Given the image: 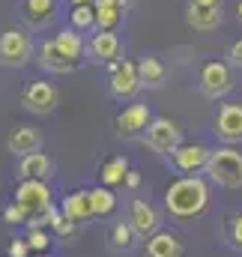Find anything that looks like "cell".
I'll list each match as a JSON object with an SVG mask.
<instances>
[{
  "label": "cell",
  "mask_w": 242,
  "mask_h": 257,
  "mask_svg": "<svg viewBox=\"0 0 242 257\" xmlns=\"http://www.w3.org/2000/svg\"><path fill=\"white\" fill-rule=\"evenodd\" d=\"M42 144H45V135L36 126H27V123L12 126L9 135H6V150H9L15 159H21V156H27V153H39Z\"/></svg>",
  "instance_id": "cell-15"
},
{
  "label": "cell",
  "mask_w": 242,
  "mask_h": 257,
  "mask_svg": "<svg viewBox=\"0 0 242 257\" xmlns=\"http://www.w3.org/2000/svg\"><path fill=\"white\" fill-rule=\"evenodd\" d=\"M54 45L60 48L69 60H78V63H81V57H84V51H87L84 33H78V30H72V27H63V30L54 33Z\"/></svg>",
  "instance_id": "cell-23"
},
{
  "label": "cell",
  "mask_w": 242,
  "mask_h": 257,
  "mask_svg": "<svg viewBox=\"0 0 242 257\" xmlns=\"http://www.w3.org/2000/svg\"><path fill=\"white\" fill-rule=\"evenodd\" d=\"M3 221H6V224H24V221H27V212H24L15 200H9V203L3 206Z\"/></svg>",
  "instance_id": "cell-30"
},
{
  "label": "cell",
  "mask_w": 242,
  "mask_h": 257,
  "mask_svg": "<svg viewBox=\"0 0 242 257\" xmlns=\"http://www.w3.org/2000/svg\"><path fill=\"white\" fill-rule=\"evenodd\" d=\"M236 18L242 21V0H239V6H236Z\"/></svg>",
  "instance_id": "cell-38"
},
{
  "label": "cell",
  "mask_w": 242,
  "mask_h": 257,
  "mask_svg": "<svg viewBox=\"0 0 242 257\" xmlns=\"http://www.w3.org/2000/svg\"><path fill=\"white\" fill-rule=\"evenodd\" d=\"M24 239H27L30 251H36V254H42V251L51 248V233H45V230H27Z\"/></svg>",
  "instance_id": "cell-29"
},
{
  "label": "cell",
  "mask_w": 242,
  "mask_h": 257,
  "mask_svg": "<svg viewBox=\"0 0 242 257\" xmlns=\"http://www.w3.org/2000/svg\"><path fill=\"white\" fill-rule=\"evenodd\" d=\"M33 60H36V66H39L45 75H69V72H75V69L81 66L78 60H69L60 48L54 45V39H42V42L36 45Z\"/></svg>",
  "instance_id": "cell-14"
},
{
  "label": "cell",
  "mask_w": 242,
  "mask_h": 257,
  "mask_svg": "<svg viewBox=\"0 0 242 257\" xmlns=\"http://www.w3.org/2000/svg\"><path fill=\"white\" fill-rule=\"evenodd\" d=\"M93 9H96V30H117L126 18V9L114 0H96Z\"/></svg>",
  "instance_id": "cell-24"
},
{
  "label": "cell",
  "mask_w": 242,
  "mask_h": 257,
  "mask_svg": "<svg viewBox=\"0 0 242 257\" xmlns=\"http://www.w3.org/2000/svg\"><path fill=\"white\" fill-rule=\"evenodd\" d=\"M203 177L218 189H242V150L230 144H218L209 150V162Z\"/></svg>",
  "instance_id": "cell-2"
},
{
  "label": "cell",
  "mask_w": 242,
  "mask_h": 257,
  "mask_svg": "<svg viewBox=\"0 0 242 257\" xmlns=\"http://www.w3.org/2000/svg\"><path fill=\"white\" fill-rule=\"evenodd\" d=\"M12 200H15L27 215H36V212L54 206V194H51V186H48L45 180H18Z\"/></svg>",
  "instance_id": "cell-11"
},
{
  "label": "cell",
  "mask_w": 242,
  "mask_h": 257,
  "mask_svg": "<svg viewBox=\"0 0 242 257\" xmlns=\"http://www.w3.org/2000/svg\"><path fill=\"white\" fill-rule=\"evenodd\" d=\"M212 200V183L197 174V177H177L165 189V212L174 221H194L209 209Z\"/></svg>",
  "instance_id": "cell-1"
},
{
  "label": "cell",
  "mask_w": 242,
  "mask_h": 257,
  "mask_svg": "<svg viewBox=\"0 0 242 257\" xmlns=\"http://www.w3.org/2000/svg\"><path fill=\"white\" fill-rule=\"evenodd\" d=\"M212 135L221 144H230V147L242 144V102L218 105V111L212 117Z\"/></svg>",
  "instance_id": "cell-12"
},
{
  "label": "cell",
  "mask_w": 242,
  "mask_h": 257,
  "mask_svg": "<svg viewBox=\"0 0 242 257\" xmlns=\"http://www.w3.org/2000/svg\"><path fill=\"white\" fill-rule=\"evenodd\" d=\"M60 212L75 221V224H84V221H93V209H90V189H78V192H69L60 200Z\"/></svg>",
  "instance_id": "cell-20"
},
{
  "label": "cell",
  "mask_w": 242,
  "mask_h": 257,
  "mask_svg": "<svg viewBox=\"0 0 242 257\" xmlns=\"http://www.w3.org/2000/svg\"><path fill=\"white\" fill-rule=\"evenodd\" d=\"M6 254L9 257H30V245H27V239H24V236H15V239L9 242Z\"/></svg>",
  "instance_id": "cell-32"
},
{
  "label": "cell",
  "mask_w": 242,
  "mask_h": 257,
  "mask_svg": "<svg viewBox=\"0 0 242 257\" xmlns=\"http://www.w3.org/2000/svg\"><path fill=\"white\" fill-rule=\"evenodd\" d=\"M129 159L126 156H114V159H108L102 168H99V186H123V180H126V174H129Z\"/></svg>",
  "instance_id": "cell-25"
},
{
  "label": "cell",
  "mask_w": 242,
  "mask_h": 257,
  "mask_svg": "<svg viewBox=\"0 0 242 257\" xmlns=\"http://www.w3.org/2000/svg\"><path fill=\"white\" fill-rule=\"evenodd\" d=\"M224 239H227L230 248L242 251V212H236V215L227 221V227H224Z\"/></svg>",
  "instance_id": "cell-28"
},
{
  "label": "cell",
  "mask_w": 242,
  "mask_h": 257,
  "mask_svg": "<svg viewBox=\"0 0 242 257\" xmlns=\"http://www.w3.org/2000/svg\"><path fill=\"white\" fill-rule=\"evenodd\" d=\"M191 3H203V6H224V0H191Z\"/></svg>",
  "instance_id": "cell-35"
},
{
  "label": "cell",
  "mask_w": 242,
  "mask_h": 257,
  "mask_svg": "<svg viewBox=\"0 0 242 257\" xmlns=\"http://www.w3.org/2000/svg\"><path fill=\"white\" fill-rule=\"evenodd\" d=\"M233 87H236V81H233V69H230L227 60H206V63H200V69H197V90H200V96L218 102Z\"/></svg>",
  "instance_id": "cell-5"
},
{
  "label": "cell",
  "mask_w": 242,
  "mask_h": 257,
  "mask_svg": "<svg viewBox=\"0 0 242 257\" xmlns=\"http://www.w3.org/2000/svg\"><path fill=\"white\" fill-rule=\"evenodd\" d=\"M224 21V6H203V3H191L185 6V24L194 33H212L218 30Z\"/></svg>",
  "instance_id": "cell-17"
},
{
  "label": "cell",
  "mask_w": 242,
  "mask_h": 257,
  "mask_svg": "<svg viewBox=\"0 0 242 257\" xmlns=\"http://www.w3.org/2000/svg\"><path fill=\"white\" fill-rule=\"evenodd\" d=\"M182 251H185L182 236L165 227L153 233L150 239H144V257H182Z\"/></svg>",
  "instance_id": "cell-19"
},
{
  "label": "cell",
  "mask_w": 242,
  "mask_h": 257,
  "mask_svg": "<svg viewBox=\"0 0 242 257\" xmlns=\"http://www.w3.org/2000/svg\"><path fill=\"white\" fill-rule=\"evenodd\" d=\"M90 3H96V0H69V6H90Z\"/></svg>",
  "instance_id": "cell-36"
},
{
  "label": "cell",
  "mask_w": 242,
  "mask_h": 257,
  "mask_svg": "<svg viewBox=\"0 0 242 257\" xmlns=\"http://www.w3.org/2000/svg\"><path fill=\"white\" fill-rule=\"evenodd\" d=\"M75 227H78V224H75V221H69L63 212H57V215H54V221H51V230H54L57 236H72V233H75Z\"/></svg>",
  "instance_id": "cell-31"
},
{
  "label": "cell",
  "mask_w": 242,
  "mask_h": 257,
  "mask_svg": "<svg viewBox=\"0 0 242 257\" xmlns=\"http://www.w3.org/2000/svg\"><path fill=\"white\" fill-rule=\"evenodd\" d=\"M105 242H108V251H111V254H132L141 239L135 236V230H132L129 221H114V224L108 227Z\"/></svg>",
  "instance_id": "cell-21"
},
{
  "label": "cell",
  "mask_w": 242,
  "mask_h": 257,
  "mask_svg": "<svg viewBox=\"0 0 242 257\" xmlns=\"http://www.w3.org/2000/svg\"><path fill=\"white\" fill-rule=\"evenodd\" d=\"M114 3H120L123 9H129V6H132V3H135V0H114Z\"/></svg>",
  "instance_id": "cell-37"
},
{
  "label": "cell",
  "mask_w": 242,
  "mask_h": 257,
  "mask_svg": "<svg viewBox=\"0 0 242 257\" xmlns=\"http://www.w3.org/2000/svg\"><path fill=\"white\" fill-rule=\"evenodd\" d=\"M138 78L144 90H162L168 84V66L159 57H141L138 60Z\"/></svg>",
  "instance_id": "cell-22"
},
{
  "label": "cell",
  "mask_w": 242,
  "mask_h": 257,
  "mask_svg": "<svg viewBox=\"0 0 242 257\" xmlns=\"http://www.w3.org/2000/svg\"><path fill=\"white\" fill-rule=\"evenodd\" d=\"M36 54L33 33L27 27H9L0 33V66L3 69H24Z\"/></svg>",
  "instance_id": "cell-3"
},
{
  "label": "cell",
  "mask_w": 242,
  "mask_h": 257,
  "mask_svg": "<svg viewBox=\"0 0 242 257\" xmlns=\"http://www.w3.org/2000/svg\"><path fill=\"white\" fill-rule=\"evenodd\" d=\"M57 18V0H21V21L27 30H45Z\"/></svg>",
  "instance_id": "cell-18"
},
{
  "label": "cell",
  "mask_w": 242,
  "mask_h": 257,
  "mask_svg": "<svg viewBox=\"0 0 242 257\" xmlns=\"http://www.w3.org/2000/svg\"><path fill=\"white\" fill-rule=\"evenodd\" d=\"M87 63H114L123 57V39L117 36V30H96L87 39V51H84Z\"/></svg>",
  "instance_id": "cell-13"
},
{
  "label": "cell",
  "mask_w": 242,
  "mask_h": 257,
  "mask_svg": "<svg viewBox=\"0 0 242 257\" xmlns=\"http://www.w3.org/2000/svg\"><path fill=\"white\" fill-rule=\"evenodd\" d=\"M60 105V90L48 78H36L21 90V108L33 117H51Z\"/></svg>",
  "instance_id": "cell-6"
},
{
  "label": "cell",
  "mask_w": 242,
  "mask_h": 257,
  "mask_svg": "<svg viewBox=\"0 0 242 257\" xmlns=\"http://www.w3.org/2000/svg\"><path fill=\"white\" fill-rule=\"evenodd\" d=\"M224 57H227V63L242 69V39H233L230 45H227V51H224Z\"/></svg>",
  "instance_id": "cell-33"
},
{
  "label": "cell",
  "mask_w": 242,
  "mask_h": 257,
  "mask_svg": "<svg viewBox=\"0 0 242 257\" xmlns=\"http://www.w3.org/2000/svg\"><path fill=\"white\" fill-rule=\"evenodd\" d=\"M90 209H93V218H108L117 209V194L111 192L108 186L90 189Z\"/></svg>",
  "instance_id": "cell-26"
},
{
  "label": "cell",
  "mask_w": 242,
  "mask_h": 257,
  "mask_svg": "<svg viewBox=\"0 0 242 257\" xmlns=\"http://www.w3.org/2000/svg\"><path fill=\"white\" fill-rule=\"evenodd\" d=\"M126 221L132 224V230H135V236H138L141 242L150 239L153 233H159L162 224H165L159 206L150 203V200H141V197H135V200L129 203V209H126Z\"/></svg>",
  "instance_id": "cell-10"
},
{
  "label": "cell",
  "mask_w": 242,
  "mask_h": 257,
  "mask_svg": "<svg viewBox=\"0 0 242 257\" xmlns=\"http://www.w3.org/2000/svg\"><path fill=\"white\" fill-rule=\"evenodd\" d=\"M141 144H144L150 153L168 159V156L182 144V128L177 126L171 117H153L150 126H147V132L141 135Z\"/></svg>",
  "instance_id": "cell-7"
},
{
  "label": "cell",
  "mask_w": 242,
  "mask_h": 257,
  "mask_svg": "<svg viewBox=\"0 0 242 257\" xmlns=\"http://www.w3.org/2000/svg\"><path fill=\"white\" fill-rule=\"evenodd\" d=\"M105 87H108V96L117 99V102H135V96L144 90L141 87V78H138V63L120 57L114 63H108V78H105Z\"/></svg>",
  "instance_id": "cell-4"
},
{
  "label": "cell",
  "mask_w": 242,
  "mask_h": 257,
  "mask_svg": "<svg viewBox=\"0 0 242 257\" xmlns=\"http://www.w3.org/2000/svg\"><path fill=\"white\" fill-rule=\"evenodd\" d=\"M54 171H57L54 159L45 156L42 150L15 159V180H45V183H48V180L54 177Z\"/></svg>",
  "instance_id": "cell-16"
},
{
  "label": "cell",
  "mask_w": 242,
  "mask_h": 257,
  "mask_svg": "<svg viewBox=\"0 0 242 257\" xmlns=\"http://www.w3.org/2000/svg\"><path fill=\"white\" fill-rule=\"evenodd\" d=\"M141 183H144V180H141V171H138V168H129V174H126L123 186H126L129 192H135V189H141Z\"/></svg>",
  "instance_id": "cell-34"
},
{
  "label": "cell",
  "mask_w": 242,
  "mask_h": 257,
  "mask_svg": "<svg viewBox=\"0 0 242 257\" xmlns=\"http://www.w3.org/2000/svg\"><path fill=\"white\" fill-rule=\"evenodd\" d=\"M209 150H212V147H206V144H200V141H182L165 162H168V168H171L174 174H180V177H197V174L206 171Z\"/></svg>",
  "instance_id": "cell-8"
},
{
  "label": "cell",
  "mask_w": 242,
  "mask_h": 257,
  "mask_svg": "<svg viewBox=\"0 0 242 257\" xmlns=\"http://www.w3.org/2000/svg\"><path fill=\"white\" fill-rule=\"evenodd\" d=\"M150 120H153L150 105H144V102H129L123 111H117V117H114V135H117L120 141H141V135L147 132Z\"/></svg>",
  "instance_id": "cell-9"
},
{
  "label": "cell",
  "mask_w": 242,
  "mask_h": 257,
  "mask_svg": "<svg viewBox=\"0 0 242 257\" xmlns=\"http://www.w3.org/2000/svg\"><path fill=\"white\" fill-rule=\"evenodd\" d=\"M69 27L78 33H96V9L90 6H72L69 9Z\"/></svg>",
  "instance_id": "cell-27"
}]
</instances>
